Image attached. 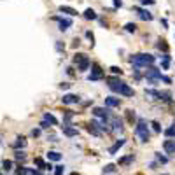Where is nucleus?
Returning <instances> with one entry per match:
<instances>
[{
    "mask_svg": "<svg viewBox=\"0 0 175 175\" xmlns=\"http://www.w3.org/2000/svg\"><path fill=\"white\" fill-rule=\"evenodd\" d=\"M112 131H123V121L119 117H112Z\"/></svg>",
    "mask_w": 175,
    "mask_h": 175,
    "instance_id": "obj_14",
    "label": "nucleus"
},
{
    "mask_svg": "<svg viewBox=\"0 0 175 175\" xmlns=\"http://www.w3.org/2000/svg\"><path fill=\"white\" fill-rule=\"evenodd\" d=\"M14 158H16L18 161H23V159L26 158V152H25V151H14Z\"/></svg>",
    "mask_w": 175,
    "mask_h": 175,
    "instance_id": "obj_26",
    "label": "nucleus"
},
{
    "mask_svg": "<svg viewBox=\"0 0 175 175\" xmlns=\"http://www.w3.org/2000/svg\"><path fill=\"white\" fill-rule=\"evenodd\" d=\"M121 105V100L119 98H116V96H107L105 98V107L109 109V107H119Z\"/></svg>",
    "mask_w": 175,
    "mask_h": 175,
    "instance_id": "obj_11",
    "label": "nucleus"
},
{
    "mask_svg": "<svg viewBox=\"0 0 175 175\" xmlns=\"http://www.w3.org/2000/svg\"><path fill=\"white\" fill-rule=\"evenodd\" d=\"M161 67H163L165 70H168V68H170V56H168V54H165V56H163V62H161Z\"/></svg>",
    "mask_w": 175,
    "mask_h": 175,
    "instance_id": "obj_27",
    "label": "nucleus"
},
{
    "mask_svg": "<svg viewBox=\"0 0 175 175\" xmlns=\"http://www.w3.org/2000/svg\"><path fill=\"white\" fill-rule=\"evenodd\" d=\"M165 137H168V138H172V137H175V119H173V123H172V126H170V128H166V130H165Z\"/></svg>",
    "mask_w": 175,
    "mask_h": 175,
    "instance_id": "obj_23",
    "label": "nucleus"
},
{
    "mask_svg": "<svg viewBox=\"0 0 175 175\" xmlns=\"http://www.w3.org/2000/svg\"><path fill=\"white\" fill-rule=\"evenodd\" d=\"M39 135H41V130L39 128H33L32 130V137H39Z\"/></svg>",
    "mask_w": 175,
    "mask_h": 175,
    "instance_id": "obj_39",
    "label": "nucleus"
},
{
    "mask_svg": "<svg viewBox=\"0 0 175 175\" xmlns=\"http://www.w3.org/2000/svg\"><path fill=\"white\" fill-rule=\"evenodd\" d=\"M84 18H86V20H96L98 16H96V12L93 9H86L84 11Z\"/></svg>",
    "mask_w": 175,
    "mask_h": 175,
    "instance_id": "obj_24",
    "label": "nucleus"
},
{
    "mask_svg": "<svg viewBox=\"0 0 175 175\" xmlns=\"http://www.w3.org/2000/svg\"><path fill=\"white\" fill-rule=\"evenodd\" d=\"M109 114H110V110H109L107 107H95V109H93V116H96V117H100V119H107Z\"/></svg>",
    "mask_w": 175,
    "mask_h": 175,
    "instance_id": "obj_8",
    "label": "nucleus"
},
{
    "mask_svg": "<svg viewBox=\"0 0 175 175\" xmlns=\"http://www.w3.org/2000/svg\"><path fill=\"white\" fill-rule=\"evenodd\" d=\"M135 135L140 138V142H149V138H151V133H149L147 123H145V119H142V117L137 121V126H135Z\"/></svg>",
    "mask_w": 175,
    "mask_h": 175,
    "instance_id": "obj_3",
    "label": "nucleus"
},
{
    "mask_svg": "<svg viewBox=\"0 0 175 175\" xmlns=\"http://www.w3.org/2000/svg\"><path fill=\"white\" fill-rule=\"evenodd\" d=\"M124 142H126L124 138H121V140H117V142H116V144H114L112 147L109 149V154H116V152H117V151H119V149H121V147L124 145Z\"/></svg>",
    "mask_w": 175,
    "mask_h": 175,
    "instance_id": "obj_16",
    "label": "nucleus"
},
{
    "mask_svg": "<svg viewBox=\"0 0 175 175\" xmlns=\"http://www.w3.org/2000/svg\"><path fill=\"white\" fill-rule=\"evenodd\" d=\"M62 102L65 105H72V103H79L81 102V96L79 95H72V93H68V95H63Z\"/></svg>",
    "mask_w": 175,
    "mask_h": 175,
    "instance_id": "obj_6",
    "label": "nucleus"
},
{
    "mask_svg": "<svg viewBox=\"0 0 175 175\" xmlns=\"http://www.w3.org/2000/svg\"><path fill=\"white\" fill-rule=\"evenodd\" d=\"M30 168H26V166H20V170H18V175H30Z\"/></svg>",
    "mask_w": 175,
    "mask_h": 175,
    "instance_id": "obj_34",
    "label": "nucleus"
},
{
    "mask_svg": "<svg viewBox=\"0 0 175 175\" xmlns=\"http://www.w3.org/2000/svg\"><path fill=\"white\" fill-rule=\"evenodd\" d=\"M145 95H147V96H152V98H156V100H159L161 91H156V89H145Z\"/></svg>",
    "mask_w": 175,
    "mask_h": 175,
    "instance_id": "obj_25",
    "label": "nucleus"
},
{
    "mask_svg": "<svg viewBox=\"0 0 175 175\" xmlns=\"http://www.w3.org/2000/svg\"><path fill=\"white\" fill-rule=\"evenodd\" d=\"M62 130H63V135H67V137H75V135L79 133V130L77 128H72V126H62Z\"/></svg>",
    "mask_w": 175,
    "mask_h": 175,
    "instance_id": "obj_13",
    "label": "nucleus"
},
{
    "mask_svg": "<svg viewBox=\"0 0 175 175\" xmlns=\"http://www.w3.org/2000/svg\"><path fill=\"white\" fill-rule=\"evenodd\" d=\"M124 30H126V32H130V33H135V32H137V25H135V23H126Z\"/></svg>",
    "mask_w": 175,
    "mask_h": 175,
    "instance_id": "obj_29",
    "label": "nucleus"
},
{
    "mask_svg": "<svg viewBox=\"0 0 175 175\" xmlns=\"http://www.w3.org/2000/svg\"><path fill=\"white\" fill-rule=\"evenodd\" d=\"M114 172H116V165H112V163L103 168V175H105V173H114Z\"/></svg>",
    "mask_w": 175,
    "mask_h": 175,
    "instance_id": "obj_30",
    "label": "nucleus"
},
{
    "mask_svg": "<svg viewBox=\"0 0 175 175\" xmlns=\"http://www.w3.org/2000/svg\"><path fill=\"white\" fill-rule=\"evenodd\" d=\"M44 121H46V123H49V124H58V119H56L53 114H49V112L44 114Z\"/></svg>",
    "mask_w": 175,
    "mask_h": 175,
    "instance_id": "obj_21",
    "label": "nucleus"
},
{
    "mask_svg": "<svg viewBox=\"0 0 175 175\" xmlns=\"http://www.w3.org/2000/svg\"><path fill=\"white\" fill-rule=\"evenodd\" d=\"M158 47L159 49H163V51H168V44H166V41H159V44H158Z\"/></svg>",
    "mask_w": 175,
    "mask_h": 175,
    "instance_id": "obj_36",
    "label": "nucleus"
},
{
    "mask_svg": "<svg viewBox=\"0 0 175 175\" xmlns=\"http://www.w3.org/2000/svg\"><path fill=\"white\" fill-rule=\"evenodd\" d=\"M161 75H163V74L159 72L158 68H154V67H149V68L145 70V79H147V83L152 84V86H156V84L159 83Z\"/></svg>",
    "mask_w": 175,
    "mask_h": 175,
    "instance_id": "obj_4",
    "label": "nucleus"
},
{
    "mask_svg": "<svg viewBox=\"0 0 175 175\" xmlns=\"http://www.w3.org/2000/svg\"><path fill=\"white\" fill-rule=\"evenodd\" d=\"M41 128H42V130H47V128H49V123H46V121H42V123H41Z\"/></svg>",
    "mask_w": 175,
    "mask_h": 175,
    "instance_id": "obj_44",
    "label": "nucleus"
},
{
    "mask_svg": "<svg viewBox=\"0 0 175 175\" xmlns=\"http://www.w3.org/2000/svg\"><path fill=\"white\" fill-rule=\"evenodd\" d=\"M131 161H135V156L133 154H128V156H124V158H121V159L117 161V165H130Z\"/></svg>",
    "mask_w": 175,
    "mask_h": 175,
    "instance_id": "obj_18",
    "label": "nucleus"
},
{
    "mask_svg": "<svg viewBox=\"0 0 175 175\" xmlns=\"http://www.w3.org/2000/svg\"><path fill=\"white\" fill-rule=\"evenodd\" d=\"M63 173H65V166H62V165L54 166V175H63Z\"/></svg>",
    "mask_w": 175,
    "mask_h": 175,
    "instance_id": "obj_33",
    "label": "nucleus"
},
{
    "mask_svg": "<svg viewBox=\"0 0 175 175\" xmlns=\"http://www.w3.org/2000/svg\"><path fill=\"white\" fill-rule=\"evenodd\" d=\"M114 5H116V7H121V5H123V2H121V0H114Z\"/></svg>",
    "mask_w": 175,
    "mask_h": 175,
    "instance_id": "obj_46",
    "label": "nucleus"
},
{
    "mask_svg": "<svg viewBox=\"0 0 175 175\" xmlns=\"http://www.w3.org/2000/svg\"><path fill=\"white\" fill-rule=\"evenodd\" d=\"M103 77V70L98 63H93L91 65V74L88 75V81H98Z\"/></svg>",
    "mask_w": 175,
    "mask_h": 175,
    "instance_id": "obj_5",
    "label": "nucleus"
},
{
    "mask_svg": "<svg viewBox=\"0 0 175 175\" xmlns=\"http://www.w3.org/2000/svg\"><path fill=\"white\" fill-rule=\"evenodd\" d=\"M135 12H138V16H140V20H145V21H152V14L149 12V11L142 9V7H133Z\"/></svg>",
    "mask_w": 175,
    "mask_h": 175,
    "instance_id": "obj_9",
    "label": "nucleus"
},
{
    "mask_svg": "<svg viewBox=\"0 0 175 175\" xmlns=\"http://www.w3.org/2000/svg\"><path fill=\"white\" fill-rule=\"evenodd\" d=\"M151 126L154 128V131H156V133H159V131H161V124L158 123V121H152V123H151Z\"/></svg>",
    "mask_w": 175,
    "mask_h": 175,
    "instance_id": "obj_35",
    "label": "nucleus"
},
{
    "mask_svg": "<svg viewBox=\"0 0 175 175\" xmlns=\"http://www.w3.org/2000/svg\"><path fill=\"white\" fill-rule=\"evenodd\" d=\"M47 159H49V161H60V159H62V154L56 152V151H49V152H47Z\"/></svg>",
    "mask_w": 175,
    "mask_h": 175,
    "instance_id": "obj_20",
    "label": "nucleus"
},
{
    "mask_svg": "<svg viewBox=\"0 0 175 175\" xmlns=\"http://www.w3.org/2000/svg\"><path fill=\"white\" fill-rule=\"evenodd\" d=\"M163 149H165L166 154L173 156L175 154V140H165L163 142Z\"/></svg>",
    "mask_w": 175,
    "mask_h": 175,
    "instance_id": "obj_10",
    "label": "nucleus"
},
{
    "mask_svg": "<svg viewBox=\"0 0 175 175\" xmlns=\"http://www.w3.org/2000/svg\"><path fill=\"white\" fill-rule=\"evenodd\" d=\"M25 147H26V138L25 137H18L16 142H14V149L20 151V149H25Z\"/></svg>",
    "mask_w": 175,
    "mask_h": 175,
    "instance_id": "obj_15",
    "label": "nucleus"
},
{
    "mask_svg": "<svg viewBox=\"0 0 175 175\" xmlns=\"http://www.w3.org/2000/svg\"><path fill=\"white\" fill-rule=\"evenodd\" d=\"M161 175H168V173H161Z\"/></svg>",
    "mask_w": 175,
    "mask_h": 175,
    "instance_id": "obj_47",
    "label": "nucleus"
},
{
    "mask_svg": "<svg viewBox=\"0 0 175 175\" xmlns=\"http://www.w3.org/2000/svg\"><path fill=\"white\" fill-rule=\"evenodd\" d=\"M75 63H77V70H79V72H86V70L89 68V65H91V63H89V58H88L86 54H84L81 60H77Z\"/></svg>",
    "mask_w": 175,
    "mask_h": 175,
    "instance_id": "obj_7",
    "label": "nucleus"
},
{
    "mask_svg": "<svg viewBox=\"0 0 175 175\" xmlns=\"http://www.w3.org/2000/svg\"><path fill=\"white\" fill-rule=\"evenodd\" d=\"M30 175H44V173H41L39 170H33V168H30V172H28Z\"/></svg>",
    "mask_w": 175,
    "mask_h": 175,
    "instance_id": "obj_42",
    "label": "nucleus"
},
{
    "mask_svg": "<svg viewBox=\"0 0 175 175\" xmlns=\"http://www.w3.org/2000/svg\"><path fill=\"white\" fill-rule=\"evenodd\" d=\"M130 62H131V65L137 67V68H142V67L149 68V67L154 65L156 58L152 54H149V53H137V54H133V56L130 58Z\"/></svg>",
    "mask_w": 175,
    "mask_h": 175,
    "instance_id": "obj_2",
    "label": "nucleus"
},
{
    "mask_svg": "<svg viewBox=\"0 0 175 175\" xmlns=\"http://www.w3.org/2000/svg\"><path fill=\"white\" fill-rule=\"evenodd\" d=\"M54 20L60 21V30H62V32L68 30V28L72 26V20H68V18H65V20H62V18H54Z\"/></svg>",
    "mask_w": 175,
    "mask_h": 175,
    "instance_id": "obj_12",
    "label": "nucleus"
},
{
    "mask_svg": "<svg viewBox=\"0 0 175 175\" xmlns=\"http://www.w3.org/2000/svg\"><path fill=\"white\" fill-rule=\"evenodd\" d=\"M126 119H128V123L130 124H133L135 123V119H137V114H135V110H126Z\"/></svg>",
    "mask_w": 175,
    "mask_h": 175,
    "instance_id": "obj_22",
    "label": "nucleus"
},
{
    "mask_svg": "<svg viewBox=\"0 0 175 175\" xmlns=\"http://www.w3.org/2000/svg\"><path fill=\"white\" fill-rule=\"evenodd\" d=\"M107 83H109V89L114 91V93H119V95H123V96H133L135 95L133 89H131L126 83H123L119 77H109Z\"/></svg>",
    "mask_w": 175,
    "mask_h": 175,
    "instance_id": "obj_1",
    "label": "nucleus"
},
{
    "mask_svg": "<svg viewBox=\"0 0 175 175\" xmlns=\"http://www.w3.org/2000/svg\"><path fill=\"white\" fill-rule=\"evenodd\" d=\"M159 81H163V83H166V84H172V79L168 77V75H161V79Z\"/></svg>",
    "mask_w": 175,
    "mask_h": 175,
    "instance_id": "obj_38",
    "label": "nucleus"
},
{
    "mask_svg": "<svg viewBox=\"0 0 175 175\" xmlns=\"http://www.w3.org/2000/svg\"><path fill=\"white\" fill-rule=\"evenodd\" d=\"M60 12H65V14H68V16H75V14H77V11L74 9V7H68V5H62V7H60Z\"/></svg>",
    "mask_w": 175,
    "mask_h": 175,
    "instance_id": "obj_19",
    "label": "nucleus"
},
{
    "mask_svg": "<svg viewBox=\"0 0 175 175\" xmlns=\"http://www.w3.org/2000/svg\"><path fill=\"white\" fill-rule=\"evenodd\" d=\"M63 49H65V46L62 42H56V51H63Z\"/></svg>",
    "mask_w": 175,
    "mask_h": 175,
    "instance_id": "obj_41",
    "label": "nucleus"
},
{
    "mask_svg": "<svg viewBox=\"0 0 175 175\" xmlns=\"http://www.w3.org/2000/svg\"><path fill=\"white\" fill-rule=\"evenodd\" d=\"M156 159L161 163V165H166L168 163V158H165V156H161V152H156Z\"/></svg>",
    "mask_w": 175,
    "mask_h": 175,
    "instance_id": "obj_31",
    "label": "nucleus"
},
{
    "mask_svg": "<svg viewBox=\"0 0 175 175\" xmlns=\"http://www.w3.org/2000/svg\"><path fill=\"white\" fill-rule=\"evenodd\" d=\"M86 130H88V131H89L91 135H95V137H100V135H102V131H100V130H98V128H96V126H95L93 123L88 124V126H86Z\"/></svg>",
    "mask_w": 175,
    "mask_h": 175,
    "instance_id": "obj_17",
    "label": "nucleus"
},
{
    "mask_svg": "<svg viewBox=\"0 0 175 175\" xmlns=\"http://www.w3.org/2000/svg\"><path fill=\"white\" fill-rule=\"evenodd\" d=\"M2 168H4L5 172L12 170V161H9V159H4V161H2Z\"/></svg>",
    "mask_w": 175,
    "mask_h": 175,
    "instance_id": "obj_28",
    "label": "nucleus"
},
{
    "mask_svg": "<svg viewBox=\"0 0 175 175\" xmlns=\"http://www.w3.org/2000/svg\"><path fill=\"white\" fill-rule=\"evenodd\" d=\"M35 165L39 166V168H42V170H46V163H44L42 158H35Z\"/></svg>",
    "mask_w": 175,
    "mask_h": 175,
    "instance_id": "obj_32",
    "label": "nucleus"
},
{
    "mask_svg": "<svg viewBox=\"0 0 175 175\" xmlns=\"http://www.w3.org/2000/svg\"><path fill=\"white\" fill-rule=\"evenodd\" d=\"M86 37H88V39L91 41V46H93V44H95V42H93V41H95V37H93V33H91V32H86Z\"/></svg>",
    "mask_w": 175,
    "mask_h": 175,
    "instance_id": "obj_40",
    "label": "nucleus"
},
{
    "mask_svg": "<svg viewBox=\"0 0 175 175\" xmlns=\"http://www.w3.org/2000/svg\"><path fill=\"white\" fill-rule=\"evenodd\" d=\"M110 72H112V74H116V75H117V74L121 75V74H123V70H121L119 67H110Z\"/></svg>",
    "mask_w": 175,
    "mask_h": 175,
    "instance_id": "obj_37",
    "label": "nucleus"
},
{
    "mask_svg": "<svg viewBox=\"0 0 175 175\" xmlns=\"http://www.w3.org/2000/svg\"><path fill=\"white\" fill-rule=\"evenodd\" d=\"M60 88H62V89H68V88H70V84H68V83H62V84H60Z\"/></svg>",
    "mask_w": 175,
    "mask_h": 175,
    "instance_id": "obj_43",
    "label": "nucleus"
},
{
    "mask_svg": "<svg viewBox=\"0 0 175 175\" xmlns=\"http://www.w3.org/2000/svg\"><path fill=\"white\" fill-rule=\"evenodd\" d=\"M142 4H144V5H152L154 0H142Z\"/></svg>",
    "mask_w": 175,
    "mask_h": 175,
    "instance_id": "obj_45",
    "label": "nucleus"
}]
</instances>
